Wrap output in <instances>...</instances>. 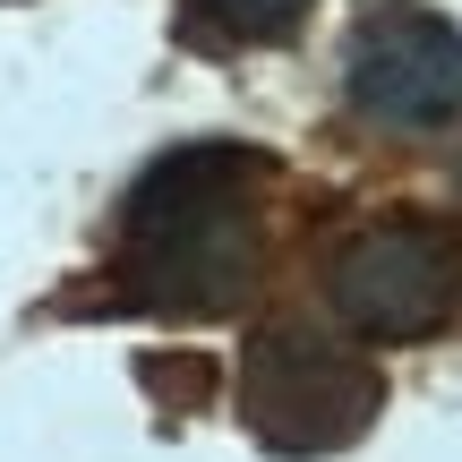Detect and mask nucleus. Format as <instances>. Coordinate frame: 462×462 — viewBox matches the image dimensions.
I'll return each mask as SVG.
<instances>
[{
	"label": "nucleus",
	"mask_w": 462,
	"mask_h": 462,
	"mask_svg": "<svg viewBox=\"0 0 462 462\" xmlns=\"http://www.w3.org/2000/svg\"><path fill=\"white\" fill-rule=\"evenodd\" d=\"M257 189L265 154L180 146L120 198V291L163 317H223L248 300L257 265Z\"/></svg>",
	"instance_id": "nucleus-1"
},
{
	"label": "nucleus",
	"mask_w": 462,
	"mask_h": 462,
	"mask_svg": "<svg viewBox=\"0 0 462 462\" xmlns=\"http://www.w3.org/2000/svg\"><path fill=\"white\" fill-rule=\"evenodd\" d=\"M385 385L351 343H326L317 326H265L240 360V420L274 454H343L368 437Z\"/></svg>",
	"instance_id": "nucleus-2"
},
{
	"label": "nucleus",
	"mask_w": 462,
	"mask_h": 462,
	"mask_svg": "<svg viewBox=\"0 0 462 462\" xmlns=\"http://www.w3.org/2000/svg\"><path fill=\"white\" fill-rule=\"evenodd\" d=\"M326 300L360 343H429L462 309V240L446 223H368L343 240Z\"/></svg>",
	"instance_id": "nucleus-3"
},
{
	"label": "nucleus",
	"mask_w": 462,
	"mask_h": 462,
	"mask_svg": "<svg viewBox=\"0 0 462 462\" xmlns=\"http://www.w3.org/2000/svg\"><path fill=\"white\" fill-rule=\"evenodd\" d=\"M343 86L385 129H437L462 112V26L420 9V0H385L351 26Z\"/></svg>",
	"instance_id": "nucleus-4"
},
{
	"label": "nucleus",
	"mask_w": 462,
	"mask_h": 462,
	"mask_svg": "<svg viewBox=\"0 0 462 462\" xmlns=\"http://www.w3.org/2000/svg\"><path fill=\"white\" fill-rule=\"evenodd\" d=\"M189 17L223 43H291L309 0H189Z\"/></svg>",
	"instance_id": "nucleus-5"
}]
</instances>
